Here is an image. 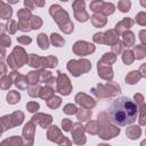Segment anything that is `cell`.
I'll list each match as a JSON object with an SVG mask.
<instances>
[{"label": "cell", "instance_id": "obj_3", "mask_svg": "<svg viewBox=\"0 0 146 146\" xmlns=\"http://www.w3.org/2000/svg\"><path fill=\"white\" fill-rule=\"evenodd\" d=\"M73 51L79 56H84V55H88L90 52H94L95 51V46L91 44V43L84 42V41H79L74 44Z\"/></svg>", "mask_w": 146, "mask_h": 146}, {"label": "cell", "instance_id": "obj_34", "mask_svg": "<svg viewBox=\"0 0 146 146\" xmlns=\"http://www.w3.org/2000/svg\"><path fill=\"white\" fill-rule=\"evenodd\" d=\"M8 1H9L10 3H16V2L18 1V0H8Z\"/></svg>", "mask_w": 146, "mask_h": 146}, {"label": "cell", "instance_id": "obj_13", "mask_svg": "<svg viewBox=\"0 0 146 146\" xmlns=\"http://www.w3.org/2000/svg\"><path fill=\"white\" fill-rule=\"evenodd\" d=\"M123 40H124V43L129 47V46H131V44H133V42H135V38H133V33L132 32H125L124 34H123Z\"/></svg>", "mask_w": 146, "mask_h": 146}, {"label": "cell", "instance_id": "obj_30", "mask_svg": "<svg viewBox=\"0 0 146 146\" xmlns=\"http://www.w3.org/2000/svg\"><path fill=\"white\" fill-rule=\"evenodd\" d=\"M103 34L102 33H96L95 35H94V41H96V42H102V43H104V39H103Z\"/></svg>", "mask_w": 146, "mask_h": 146}, {"label": "cell", "instance_id": "obj_5", "mask_svg": "<svg viewBox=\"0 0 146 146\" xmlns=\"http://www.w3.org/2000/svg\"><path fill=\"white\" fill-rule=\"evenodd\" d=\"M80 96L83 98V100H82V99H79V98H75V100H76L78 104L83 105V106H86V107H94V106L96 105V102H95L92 98L88 97L87 95H84V94H80Z\"/></svg>", "mask_w": 146, "mask_h": 146}, {"label": "cell", "instance_id": "obj_31", "mask_svg": "<svg viewBox=\"0 0 146 146\" xmlns=\"http://www.w3.org/2000/svg\"><path fill=\"white\" fill-rule=\"evenodd\" d=\"M6 73V66L2 62H0V75H3Z\"/></svg>", "mask_w": 146, "mask_h": 146}, {"label": "cell", "instance_id": "obj_7", "mask_svg": "<svg viewBox=\"0 0 146 146\" xmlns=\"http://www.w3.org/2000/svg\"><path fill=\"white\" fill-rule=\"evenodd\" d=\"M38 43H39V46H40L41 49H48L49 42H48V38H47V35L44 33L39 34V36H38Z\"/></svg>", "mask_w": 146, "mask_h": 146}, {"label": "cell", "instance_id": "obj_22", "mask_svg": "<svg viewBox=\"0 0 146 146\" xmlns=\"http://www.w3.org/2000/svg\"><path fill=\"white\" fill-rule=\"evenodd\" d=\"M17 29L21 30V31H30L31 30V25H29L27 21H19Z\"/></svg>", "mask_w": 146, "mask_h": 146}, {"label": "cell", "instance_id": "obj_9", "mask_svg": "<svg viewBox=\"0 0 146 146\" xmlns=\"http://www.w3.org/2000/svg\"><path fill=\"white\" fill-rule=\"evenodd\" d=\"M139 72H137V71H132L129 75H127V78H125V81H127V83H130V84H133V83H136L138 80H139V74H138Z\"/></svg>", "mask_w": 146, "mask_h": 146}, {"label": "cell", "instance_id": "obj_23", "mask_svg": "<svg viewBox=\"0 0 146 146\" xmlns=\"http://www.w3.org/2000/svg\"><path fill=\"white\" fill-rule=\"evenodd\" d=\"M7 31L9 32V33H15L16 32V30H17V26H16V23L14 22V21H9L8 23H7Z\"/></svg>", "mask_w": 146, "mask_h": 146}, {"label": "cell", "instance_id": "obj_16", "mask_svg": "<svg viewBox=\"0 0 146 146\" xmlns=\"http://www.w3.org/2000/svg\"><path fill=\"white\" fill-rule=\"evenodd\" d=\"M38 76H39V73L38 72H30L26 76V80L29 81V83H32V84H35L36 81H38Z\"/></svg>", "mask_w": 146, "mask_h": 146}, {"label": "cell", "instance_id": "obj_18", "mask_svg": "<svg viewBox=\"0 0 146 146\" xmlns=\"http://www.w3.org/2000/svg\"><path fill=\"white\" fill-rule=\"evenodd\" d=\"M17 16H18V18H19L21 21H27L29 17L31 16V13H30V10H27V9H22V10L18 11Z\"/></svg>", "mask_w": 146, "mask_h": 146}, {"label": "cell", "instance_id": "obj_25", "mask_svg": "<svg viewBox=\"0 0 146 146\" xmlns=\"http://www.w3.org/2000/svg\"><path fill=\"white\" fill-rule=\"evenodd\" d=\"M64 112L67 113V114H73V113H76V112H78V108H76L74 105H72V104H68V105L65 106Z\"/></svg>", "mask_w": 146, "mask_h": 146}, {"label": "cell", "instance_id": "obj_15", "mask_svg": "<svg viewBox=\"0 0 146 146\" xmlns=\"http://www.w3.org/2000/svg\"><path fill=\"white\" fill-rule=\"evenodd\" d=\"M123 62H124L127 65H130V64L133 62L132 51H130V50H125V51L123 52Z\"/></svg>", "mask_w": 146, "mask_h": 146}, {"label": "cell", "instance_id": "obj_28", "mask_svg": "<svg viewBox=\"0 0 146 146\" xmlns=\"http://www.w3.org/2000/svg\"><path fill=\"white\" fill-rule=\"evenodd\" d=\"M26 107H27V110H29L30 112H35V111L39 108V104H38V103H29V104L26 105Z\"/></svg>", "mask_w": 146, "mask_h": 146}, {"label": "cell", "instance_id": "obj_1", "mask_svg": "<svg viewBox=\"0 0 146 146\" xmlns=\"http://www.w3.org/2000/svg\"><path fill=\"white\" fill-rule=\"evenodd\" d=\"M108 112L114 124L124 127L133 123L137 120L139 108L137 104L129 97L122 96L112 102Z\"/></svg>", "mask_w": 146, "mask_h": 146}, {"label": "cell", "instance_id": "obj_4", "mask_svg": "<svg viewBox=\"0 0 146 146\" xmlns=\"http://www.w3.org/2000/svg\"><path fill=\"white\" fill-rule=\"evenodd\" d=\"M72 90V87H71V83H70V80L66 75L64 74H59V78H58V91L62 94V95H68Z\"/></svg>", "mask_w": 146, "mask_h": 146}, {"label": "cell", "instance_id": "obj_27", "mask_svg": "<svg viewBox=\"0 0 146 146\" xmlns=\"http://www.w3.org/2000/svg\"><path fill=\"white\" fill-rule=\"evenodd\" d=\"M10 38L9 36H7V35H1L0 36V43L3 46V47H7V46H9L10 44Z\"/></svg>", "mask_w": 146, "mask_h": 146}, {"label": "cell", "instance_id": "obj_14", "mask_svg": "<svg viewBox=\"0 0 146 146\" xmlns=\"http://www.w3.org/2000/svg\"><path fill=\"white\" fill-rule=\"evenodd\" d=\"M23 82H27L26 78L23 76V75H18V76L16 78V80H15V84H16L19 89H25V88H26V83H23Z\"/></svg>", "mask_w": 146, "mask_h": 146}, {"label": "cell", "instance_id": "obj_8", "mask_svg": "<svg viewBox=\"0 0 146 146\" xmlns=\"http://www.w3.org/2000/svg\"><path fill=\"white\" fill-rule=\"evenodd\" d=\"M19 98H21V95H19L17 91H15V90L10 91V92L7 95V102H8L9 104H16L17 102H19Z\"/></svg>", "mask_w": 146, "mask_h": 146}, {"label": "cell", "instance_id": "obj_21", "mask_svg": "<svg viewBox=\"0 0 146 146\" xmlns=\"http://www.w3.org/2000/svg\"><path fill=\"white\" fill-rule=\"evenodd\" d=\"M129 8H130V1H129V0H122V1L119 3V9H120L121 11H123V13L128 11Z\"/></svg>", "mask_w": 146, "mask_h": 146}, {"label": "cell", "instance_id": "obj_11", "mask_svg": "<svg viewBox=\"0 0 146 146\" xmlns=\"http://www.w3.org/2000/svg\"><path fill=\"white\" fill-rule=\"evenodd\" d=\"M132 25V21L131 19H129V18H124L121 23H119V24H116V30H117V32L120 33V32H122V30L124 29V27H122V26H125V29L128 27H130Z\"/></svg>", "mask_w": 146, "mask_h": 146}, {"label": "cell", "instance_id": "obj_10", "mask_svg": "<svg viewBox=\"0 0 146 146\" xmlns=\"http://www.w3.org/2000/svg\"><path fill=\"white\" fill-rule=\"evenodd\" d=\"M91 22H92V24H94L95 26L100 27V26L105 25L106 18H104V17H102V16H98V15H95V16L91 17Z\"/></svg>", "mask_w": 146, "mask_h": 146}, {"label": "cell", "instance_id": "obj_35", "mask_svg": "<svg viewBox=\"0 0 146 146\" xmlns=\"http://www.w3.org/2000/svg\"><path fill=\"white\" fill-rule=\"evenodd\" d=\"M2 27H3V26H2L1 24H0V31H2Z\"/></svg>", "mask_w": 146, "mask_h": 146}, {"label": "cell", "instance_id": "obj_19", "mask_svg": "<svg viewBox=\"0 0 146 146\" xmlns=\"http://www.w3.org/2000/svg\"><path fill=\"white\" fill-rule=\"evenodd\" d=\"M11 84V79L9 76H3L0 81V88L2 89H8Z\"/></svg>", "mask_w": 146, "mask_h": 146}, {"label": "cell", "instance_id": "obj_6", "mask_svg": "<svg viewBox=\"0 0 146 146\" xmlns=\"http://www.w3.org/2000/svg\"><path fill=\"white\" fill-rule=\"evenodd\" d=\"M98 72H99V76H102V78H104V79H112V76H113V71L111 70V67H108V68H104L100 64H98Z\"/></svg>", "mask_w": 146, "mask_h": 146}, {"label": "cell", "instance_id": "obj_33", "mask_svg": "<svg viewBox=\"0 0 146 146\" xmlns=\"http://www.w3.org/2000/svg\"><path fill=\"white\" fill-rule=\"evenodd\" d=\"M68 124H70V121H68V120H64V121H63V127H64V129H65L66 131H68V130H70Z\"/></svg>", "mask_w": 146, "mask_h": 146}, {"label": "cell", "instance_id": "obj_2", "mask_svg": "<svg viewBox=\"0 0 146 146\" xmlns=\"http://www.w3.org/2000/svg\"><path fill=\"white\" fill-rule=\"evenodd\" d=\"M67 68L74 76H79L80 74H83L87 71H89L90 63L88 60H86V59H82V60H70L68 64H67Z\"/></svg>", "mask_w": 146, "mask_h": 146}, {"label": "cell", "instance_id": "obj_17", "mask_svg": "<svg viewBox=\"0 0 146 146\" xmlns=\"http://www.w3.org/2000/svg\"><path fill=\"white\" fill-rule=\"evenodd\" d=\"M60 98L59 97H51V99L50 100H48L47 102V104H48V106L49 107H51V108H56V107H58L59 106V104H60Z\"/></svg>", "mask_w": 146, "mask_h": 146}, {"label": "cell", "instance_id": "obj_26", "mask_svg": "<svg viewBox=\"0 0 146 146\" xmlns=\"http://www.w3.org/2000/svg\"><path fill=\"white\" fill-rule=\"evenodd\" d=\"M90 115H91V112H90V111L82 110V113H81V114H79V115H78V117H79V120L84 121V120H88Z\"/></svg>", "mask_w": 146, "mask_h": 146}, {"label": "cell", "instance_id": "obj_24", "mask_svg": "<svg viewBox=\"0 0 146 146\" xmlns=\"http://www.w3.org/2000/svg\"><path fill=\"white\" fill-rule=\"evenodd\" d=\"M135 52L137 54V55H136L137 58H143V57L145 56V49H144V47L137 46V47L135 48Z\"/></svg>", "mask_w": 146, "mask_h": 146}, {"label": "cell", "instance_id": "obj_20", "mask_svg": "<svg viewBox=\"0 0 146 146\" xmlns=\"http://www.w3.org/2000/svg\"><path fill=\"white\" fill-rule=\"evenodd\" d=\"M41 24H42V22H41L40 17L33 16L31 18V29H39L41 26Z\"/></svg>", "mask_w": 146, "mask_h": 146}, {"label": "cell", "instance_id": "obj_29", "mask_svg": "<svg viewBox=\"0 0 146 146\" xmlns=\"http://www.w3.org/2000/svg\"><path fill=\"white\" fill-rule=\"evenodd\" d=\"M17 40H18V42H21V43H23V44H27V43H30V42L32 41L31 38H27V36H25V35H22V36L17 38Z\"/></svg>", "mask_w": 146, "mask_h": 146}, {"label": "cell", "instance_id": "obj_32", "mask_svg": "<svg viewBox=\"0 0 146 146\" xmlns=\"http://www.w3.org/2000/svg\"><path fill=\"white\" fill-rule=\"evenodd\" d=\"M32 1L33 0H25V6L29 8V9H33V3H32Z\"/></svg>", "mask_w": 146, "mask_h": 146}, {"label": "cell", "instance_id": "obj_12", "mask_svg": "<svg viewBox=\"0 0 146 146\" xmlns=\"http://www.w3.org/2000/svg\"><path fill=\"white\" fill-rule=\"evenodd\" d=\"M51 42L55 47H62L64 44V39L60 38V35H58L56 33H52L51 34Z\"/></svg>", "mask_w": 146, "mask_h": 146}, {"label": "cell", "instance_id": "obj_36", "mask_svg": "<svg viewBox=\"0 0 146 146\" xmlns=\"http://www.w3.org/2000/svg\"><path fill=\"white\" fill-rule=\"evenodd\" d=\"M62 1H67V0H62Z\"/></svg>", "mask_w": 146, "mask_h": 146}]
</instances>
